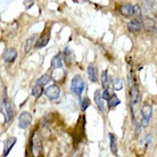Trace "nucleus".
Instances as JSON below:
<instances>
[{
    "mask_svg": "<svg viewBox=\"0 0 157 157\" xmlns=\"http://www.w3.org/2000/svg\"><path fill=\"white\" fill-rule=\"evenodd\" d=\"M86 82H84V80L82 78L81 75H75L73 76L71 81V91L75 96H78V97H81V94L84 90H86Z\"/></svg>",
    "mask_w": 157,
    "mask_h": 157,
    "instance_id": "obj_2",
    "label": "nucleus"
},
{
    "mask_svg": "<svg viewBox=\"0 0 157 157\" xmlns=\"http://www.w3.org/2000/svg\"><path fill=\"white\" fill-rule=\"evenodd\" d=\"M36 36H32L31 38H29L26 40V43H25V52H29L32 49L33 44H34V41H36Z\"/></svg>",
    "mask_w": 157,
    "mask_h": 157,
    "instance_id": "obj_25",
    "label": "nucleus"
},
{
    "mask_svg": "<svg viewBox=\"0 0 157 157\" xmlns=\"http://www.w3.org/2000/svg\"><path fill=\"white\" fill-rule=\"evenodd\" d=\"M89 106H90V100H89V98H84L82 100V102H81V110L86 112V109Z\"/></svg>",
    "mask_w": 157,
    "mask_h": 157,
    "instance_id": "obj_27",
    "label": "nucleus"
},
{
    "mask_svg": "<svg viewBox=\"0 0 157 157\" xmlns=\"http://www.w3.org/2000/svg\"><path fill=\"white\" fill-rule=\"evenodd\" d=\"M50 80H51L50 74H43L42 76H40V78L36 80V84L43 86H46V84H48V83L50 82Z\"/></svg>",
    "mask_w": 157,
    "mask_h": 157,
    "instance_id": "obj_19",
    "label": "nucleus"
},
{
    "mask_svg": "<svg viewBox=\"0 0 157 157\" xmlns=\"http://www.w3.org/2000/svg\"><path fill=\"white\" fill-rule=\"evenodd\" d=\"M64 75H65V72H64L63 68H58V70H54L52 72V76H54V80L56 81H60V80H63Z\"/></svg>",
    "mask_w": 157,
    "mask_h": 157,
    "instance_id": "obj_23",
    "label": "nucleus"
},
{
    "mask_svg": "<svg viewBox=\"0 0 157 157\" xmlns=\"http://www.w3.org/2000/svg\"><path fill=\"white\" fill-rule=\"evenodd\" d=\"M32 96L33 97H36V98H38V97H40L41 94H42V92H44V90H43V88L41 86H39V84H34L33 86V88H32Z\"/></svg>",
    "mask_w": 157,
    "mask_h": 157,
    "instance_id": "obj_20",
    "label": "nucleus"
},
{
    "mask_svg": "<svg viewBox=\"0 0 157 157\" xmlns=\"http://www.w3.org/2000/svg\"><path fill=\"white\" fill-rule=\"evenodd\" d=\"M16 141H17V139H16L15 137L8 138L4 144V151H2V156L1 157H7V155L9 154V151H10L13 147L15 146Z\"/></svg>",
    "mask_w": 157,
    "mask_h": 157,
    "instance_id": "obj_11",
    "label": "nucleus"
},
{
    "mask_svg": "<svg viewBox=\"0 0 157 157\" xmlns=\"http://www.w3.org/2000/svg\"><path fill=\"white\" fill-rule=\"evenodd\" d=\"M120 13L123 16H125V17H131V16L136 15V14H139V12H138V6H134V5H131V4L122 5L121 8H120Z\"/></svg>",
    "mask_w": 157,
    "mask_h": 157,
    "instance_id": "obj_6",
    "label": "nucleus"
},
{
    "mask_svg": "<svg viewBox=\"0 0 157 157\" xmlns=\"http://www.w3.org/2000/svg\"><path fill=\"white\" fill-rule=\"evenodd\" d=\"M16 58H17V50L15 48H8L2 54V59L7 64H13L16 60Z\"/></svg>",
    "mask_w": 157,
    "mask_h": 157,
    "instance_id": "obj_8",
    "label": "nucleus"
},
{
    "mask_svg": "<svg viewBox=\"0 0 157 157\" xmlns=\"http://www.w3.org/2000/svg\"><path fill=\"white\" fill-rule=\"evenodd\" d=\"M113 96H114V94H113V90H112L110 88H107V89H105V90H104V92H102V98L105 99V100H107V101H108V100H109Z\"/></svg>",
    "mask_w": 157,
    "mask_h": 157,
    "instance_id": "obj_26",
    "label": "nucleus"
},
{
    "mask_svg": "<svg viewBox=\"0 0 157 157\" xmlns=\"http://www.w3.org/2000/svg\"><path fill=\"white\" fill-rule=\"evenodd\" d=\"M94 104L97 105L98 107V109L101 112V113H105V99L102 98V92L101 90H96L94 91Z\"/></svg>",
    "mask_w": 157,
    "mask_h": 157,
    "instance_id": "obj_9",
    "label": "nucleus"
},
{
    "mask_svg": "<svg viewBox=\"0 0 157 157\" xmlns=\"http://www.w3.org/2000/svg\"><path fill=\"white\" fill-rule=\"evenodd\" d=\"M49 39H50V34H49V33H44V34H42L39 39L36 40V48L40 49V48L46 47V46L48 44V42H49Z\"/></svg>",
    "mask_w": 157,
    "mask_h": 157,
    "instance_id": "obj_16",
    "label": "nucleus"
},
{
    "mask_svg": "<svg viewBox=\"0 0 157 157\" xmlns=\"http://www.w3.org/2000/svg\"><path fill=\"white\" fill-rule=\"evenodd\" d=\"M63 58L64 56L62 52H59L52 58L51 60V66L54 67V70H58V68H63Z\"/></svg>",
    "mask_w": 157,
    "mask_h": 157,
    "instance_id": "obj_15",
    "label": "nucleus"
},
{
    "mask_svg": "<svg viewBox=\"0 0 157 157\" xmlns=\"http://www.w3.org/2000/svg\"><path fill=\"white\" fill-rule=\"evenodd\" d=\"M1 114L5 117V121L6 122L10 121L13 115H14V107H13L12 101L7 98L6 90L4 92V97H2V101H1Z\"/></svg>",
    "mask_w": 157,
    "mask_h": 157,
    "instance_id": "obj_1",
    "label": "nucleus"
},
{
    "mask_svg": "<svg viewBox=\"0 0 157 157\" xmlns=\"http://www.w3.org/2000/svg\"><path fill=\"white\" fill-rule=\"evenodd\" d=\"M123 86H123V81H122L121 78H114V80H112V88H113L114 90L120 91L123 89Z\"/></svg>",
    "mask_w": 157,
    "mask_h": 157,
    "instance_id": "obj_21",
    "label": "nucleus"
},
{
    "mask_svg": "<svg viewBox=\"0 0 157 157\" xmlns=\"http://www.w3.org/2000/svg\"><path fill=\"white\" fill-rule=\"evenodd\" d=\"M109 146H110V150L114 155H117V141H116V137L115 134L109 133Z\"/></svg>",
    "mask_w": 157,
    "mask_h": 157,
    "instance_id": "obj_17",
    "label": "nucleus"
},
{
    "mask_svg": "<svg viewBox=\"0 0 157 157\" xmlns=\"http://www.w3.org/2000/svg\"><path fill=\"white\" fill-rule=\"evenodd\" d=\"M142 28H144L142 21L138 20V18L131 20L129 23H128V30H129L130 32H139Z\"/></svg>",
    "mask_w": 157,
    "mask_h": 157,
    "instance_id": "obj_12",
    "label": "nucleus"
},
{
    "mask_svg": "<svg viewBox=\"0 0 157 157\" xmlns=\"http://www.w3.org/2000/svg\"><path fill=\"white\" fill-rule=\"evenodd\" d=\"M153 116V107L149 104H144L141 108V126L147 128L149 125L150 120Z\"/></svg>",
    "mask_w": 157,
    "mask_h": 157,
    "instance_id": "obj_4",
    "label": "nucleus"
},
{
    "mask_svg": "<svg viewBox=\"0 0 157 157\" xmlns=\"http://www.w3.org/2000/svg\"><path fill=\"white\" fill-rule=\"evenodd\" d=\"M44 94L49 100H56L60 96V89L58 86L52 84V86H49L44 89Z\"/></svg>",
    "mask_w": 157,
    "mask_h": 157,
    "instance_id": "obj_5",
    "label": "nucleus"
},
{
    "mask_svg": "<svg viewBox=\"0 0 157 157\" xmlns=\"http://www.w3.org/2000/svg\"><path fill=\"white\" fill-rule=\"evenodd\" d=\"M64 58H65L67 64H72L74 62V54H73V51L70 48L65 49V56H64Z\"/></svg>",
    "mask_w": 157,
    "mask_h": 157,
    "instance_id": "obj_22",
    "label": "nucleus"
},
{
    "mask_svg": "<svg viewBox=\"0 0 157 157\" xmlns=\"http://www.w3.org/2000/svg\"><path fill=\"white\" fill-rule=\"evenodd\" d=\"M101 82L105 89L109 88V82L112 83V78H110L109 75H108V71H104L101 73Z\"/></svg>",
    "mask_w": 157,
    "mask_h": 157,
    "instance_id": "obj_18",
    "label": "nucleus"
},
{
    "mask_svg": "<svg viewBox=\"0 0 157 157\" xmlns=\"http://www.w3.org/2000/svg\"><path fill=\"white\" fill-rule=\"evenodd\" d=\"M31 151L33 157H39L42 151V141L38 131H36L31 138Z\"/></svg>",
    "mask_w": 157,
    "mask_h": 157,
    "instance_id": "obj_3",
    "label": "nucleus"
},
{
    "mask_svg": "<svg viewBox=\"0 0 157 157\" xmlns=\"http://www.w3.org/2000/svg\"><path fill=\"white\" fill-rule=\"evenodd\" d=\"M142 25H144V29L148 32H153L156 30V22L149 17H146L145 20L142 21Z\"/></svg>",
    "mask_w": 157,
    "mask_h": 157,
    "instance_id": "obj_14",
    "label": "nucleus"
},
{
    "mask_svg": "<svg viewBox=\"0 0 157 157\" xmlns=\"http://www.w3.org/2000/svg\"><path fill=\"white\" fill-rule=\"evenodd\" d=\"M32 123V115L29 112H22L18 116V126L21 129H28Z\"/></svg>",
    "mask_w": 157,
    "mask_h": 157,
    "instance_id": "obj_7",
    "label": "nucleus"
},
{
    "mask_svg": "<svg viewBox=\"0 0 157 157\" xmlns=\"http://www.w3.org/2000/svg\"><path fill=\"white\" fill-rule=\"evenodd\" d=\"M130 98H131V104L132 106H136L140 101V91L136 84L130 88Z\"/></svg>",
    "mask_w": 157,
    "mask_h": 157,
    "instance_id": "obj_10",
    "label": "nucleus"
},
{
    "mask_svg": "<svg viewBox=\"0 0 157 157\" xmlns=\"http://www.w3.org/2000/svg\"><path fill=\"white\" fill-rule=\"evenodd\" d=\"M107 104H108V107H109V108H114V107L118 106V105L121 104V100H120V98H118L116 94H114V96L107 101Z\"/></svg>",
    "mask_w": 157,
    "mask_h": 157,
    "instance_id": "obj_24",
    "label": "nucleus"
},
{
    "mask_svg": "<svg viewBox=\"0 0 157 157\" xmlns=\"http://www.w3.org/2000/svg\"><path fill=\"white\" fill-rule=\"evenodd\" d=\"M86 71H88V78L91 82H98V71H97V67L94 66V64H89Z\"/></svg>",
    "mask_w": 157,
    "mask_h": 157,
    "instance_id": "obj_13",
    "label": "nucleus"
}]
</instances>
